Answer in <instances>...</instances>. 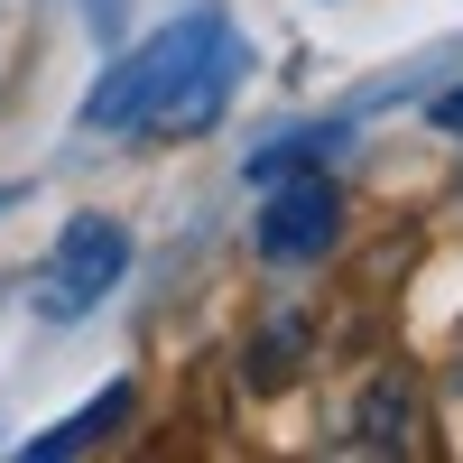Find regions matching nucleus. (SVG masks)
I'll use <instances>...</instances> for the list:
<instances>
[{
    "mask_svg": "<svg viewBox=\"0 0 463 463\" xmlns=\"http://www.w3.org/2000/svg\"><path fill=\"white\" fill-rule=\"evenodd\" d=\"M232 84H241V28H232L222 10H185V19H167L148 47H130V56L84 93V130L195 139V130L222 121Z\"/></svg>",
    "mask_w": 463,
    "mask_h": 463,
    "instance_id": "1",
    "label": "nucleus"
},
{
    "mask_svg": "<svg viewBox=\"0 0 463 463\" xmlns=\"http://www.w3.org/2000/svg\"><path fill=\"white\" fill-rule=\"evenodd\" d=\"M121 269H130V232L111 213H74L56 232L47 269H37V306H47L56 325H74V316H93V306L121 288Z\"/></svg>",
    "mask_w": 463,
    "mask_h": 463,
    "instance_id": "2",
    "label": "nucleus"
},
{
    "mask_svg": "<svg viewBox=\"0 0 463 463\" xmlns=\"http://www.w3.org/2000/svg\"><path fill=\"white\" fill-rule=\"evenodd\" d=\"M334 232H343V195H334V185L325 176H269V204H260V250L269 260H325L334 250Z\"/></svg>",
    "mask_w": 463,
    "mask_h": 463,
    "instance_id": "3",
    "label": "nucleus"
},
{
    "mask_svg": "<svg viewBox=\"0 0 463 463\" xmlns=\"http://www.w3.org/2000/svg\"><path fill=\"white\" fill-rule=\"evenodd\" d=\"M130 417V380H111V390L93 399V408H74V417H56L47 436H28V463H56V454H84V445H102L111 427Z\"/></svg>",
    "mask_w": 463,
    "mask_h": 463,
    "instance_id": "4",
    "label": "nucleus"
},
{
    "mask_svg": "<svg viewBox=\"0 0 463 463\" xmlns=\"http://www.w3.org/2000/svg\"><path fill=\"white\" fill-rule=\"evenodd\" d=\"M399 436H408V390L380 380V390L362 399V445H399Z\"/></svg>",
    "mask_w": 463,
    "mask_h": 463,
    "instance_id": "5",
    "label": "nucleus"
},
{
    "mask_svg": "<svg viewBox=\"0 0 463 463\" xmlns=\"http://www.w3.org/2000/svg\"><path fill=\"white\" fill-rule=\"evenodd\" d=\"M436 130H454V139H463V84H454V93H436Z\"/></svg>",
    "mask_w": 463,
    "mask_h": 463,
    "instance_id": "6",
    "label": "nucleus"
}]
</instances>
